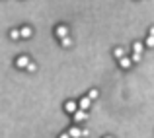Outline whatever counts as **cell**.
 I'll return each mask as SVG.
<instances>
[{"label": "cell", "mask_w": 154, "mask_h": 138, "mask_svg": "<svg viewBox=\"0 0 154 138\" xmlns=\"http://www.w3.org/2000/svg\"><path fill=\"white\" fill-rule=\"evenodd\" d=\"M105 138H111V136H105Z\"/></svg>", "instance_id": "d6986e66"}, {"label": "cell", "mask_w": 154, "mask_h": 138, "mask_svg": "<svg viewBox=\"0 0 154 138\" xmlns=\"http://www.w3.org/2000/svg\"><path fill=\"white\" fill-rule=\"evenodd\" d=\"M144 45H146V47H154V37H152V35L146 37V43H144Z\"/></svg>", "instance_id": "9a60e30c"}, {"label": "cell", "mask_w": 154, "mask_h": 138, "mask_svg": "<svg viewBox=\"0 0 154 138\" xmlns=\"http://www.w3.org/2000/svg\"><path fill=\"white\" fill-rule=\"evenodd\" d=\"M131 64H133V60L129 58V56H123V58H119V66L125 68V70H127V68H131Z\"/></svg>", "instance_id": "52a82bcc"}, {"label": "cell", "mask_w": 154, "mask_h": 138, "mask_svg": "<svg viewBox=\"0 0 154 138\" xmlns=\"http://www.w3.org/2000/svg\"><path fill=\"white\" fill-rule=\"evenodd\" d=\"M59 138H70V136H68V132H63V134H60Z\"/></svg>", "instance_id": "e0dca14e"}, {"label": "cell", "mask_w": 154, "mask_h": 138, "mask_svg": "<svg viewBox=\"0 0 154 138\" xmlns=\"http://www.w3.org/2000/svg\"><path fill=\"white\" fill-rule=\"evenodd\" d=\"M68 136H70V138H80V136H82V130H80L78 127H72L70 130H68Z\"/></svg>", "instance_id": "ba28073f"}, {"label": "cell", "mask_w": 154, "mask_h": 138, "mask_svg": "<svg viewBox=\"0 0 154 138\" xmlns=\"http://www.w3.org/2000/svg\"><path fill=\"white\" fill-rule=\"evenodd\" d=\"M29 62H31L29 56H26V55H22V56H18V58H16V66H18V68H26Z\"/></svg>", "instance_id": "7a4b0ae2"}, {"label": "cell", "mask_w": 154, "mask_h": 138, "mask_svg": "<svg viewBox=\"0 0 154 138\" xmlns=\"http://www.w3.org/2000/svg\"><path fill=\"white\" fill-rule=\"evenodd\" d=\"M60 45H63V47H72V39H70V37L60 39Z\"/></svg>", "instance_id": "8fae6325"}, {"label": "cell", "mask_w": 154, "mask_h": 138, "mask_svg": "<svg viewBox=\"0 0 154 138\" xmlns=\"http://www.w3.org/2000/svg\"><path fill=\"white\" fill-rule=\"evenodd\" d=\"M133 51H135L137 55H143V43H139V41H137L135 45H133Z\"/></svg>", "instance_id": "30bf717a"}, {"label": "cell", "mask_w": 154, "mask_h": 138, "mask_svg": "<svg viewBox=\"0 0 154 138\" xmlns=\"http://www.w3.org/2000/svg\"><path fill=\"white\" fill-rule=\"evenodd\" d=\"M140 58H143V55H137V52H133V62H140Z\"/></svg>", "instance_id": "2e32d148"}, {"label": "cell", "mask_w": 154, "mask_h": 138, "mask_svg": "<svg viewBox=\"0 0 154 138\" xmlns=\"http://www.w3.org/2000/svg\"><path fill=\"white\" fill-rule=\"evenodd\" d=\"M148 35H152V37H154V27H150V33H148Z\"/></svg>", "instance_id": "ac0fdd59"}, {"label": "cell", "mask_w": 154, "mask_h": 138, "mask_svg": "<svg viewBox=\"0 0 154 138\" xmlns=\"http://www.w3.org/2000/svg\"><path fill=\"white\" fill-rule=\"evenodd\" d=\"M86 119H88V113L82 111V109H78V111L74 113V123H82V121H86Z\"/></svg>", "instance_id": "3957f363"}, {"label": "cell", "mask_w": 154, "mask_h": 138, "mask_svg": "<svg viewBox=\"0 0 154 138\" xmlns=\"http://www.w3.org/2000/svg\"><path fill=\"white\" fill-rule=\"evenodd\" d=\"M26 70H27V72H35V70H37V64H35V62H29V64L26 66Z\"/></svg>", "instance_id": "4fadbf2b"}, {"label": "cell", "mask_w": 154, "mask_h": 138, "mask_svg": "<svg viewBox=\"0 0 154 138\" xmlns=\"http://www.w3.org/2000/svg\"><path fill=\"white\" fill-rule=\"evenodd\" d=\"M55 35L59 39H64V37H68V27L66 26H57V29H55Z\"/></svg>", "instance_id": "6da1fadb"}, {"label": "cell", "mask_w": 154, "mask_h": 138, "mask_svg": "<svg viewBox=\"0 0 154 138\" xmlns=\"http://www.w3.org/2000/svg\"><path fill=\"white\" fill-rule=\"evenodd\" d=\"M10 39H20V29H12L10 31Z\"/></svg>", "instance_id": "5bb4252c"}, {"label": "cell", "mask_w": 154, "mask_h": 138, "mask_svg": "<svg viewBox=\"0 0 154 138\" xmlns=\"http://www.w3.org/2000/svg\"><path fill=\"white\" fill-rule=\"evenodd\" d=\"M98 95H100L98 90H90L88 92V97H90V99H98Z\"/></svg>", "instance_id": "7c38bea8"}, {"label": "cell", "mask_w": 154, "mask_h": 138, "mask_svg": "<svg viewBox=\"0 0 154 138\" xmlns=\"http://www.w3.org/2000/svg\"><path fill=\"white\" fill-rule=\"evenodd\" d=\"M31 33H33V29H31V27L29 26H23L22 27V29H20V37H31Z\"/></svg>", "instance_id": "8992f818"}, {"label": "cell", "mask_w": 154, "mask_h": 138, "mask_svg": "<svg viewBox=\"0 0 154 138\" xmlns=\"http://www.w3.org/2000/svg\"><path fill=\"white\" fill-rule=\"evenodd\" d=\"M90 105H92V99L90 97H82V99H80V103H78V107L82 109V111H88V109H90Z\"/></svg>", "instance_id": "277c9868"}, {"label": "cell", "mask_w": 154, "mask_h": 138, "mask_svg": "<svg viewBox=\"0 0 154 138\" xmlns=\"http://www.w3.org/2000/svg\"><path fill=\"white\" fill-rule=\"evenodd\" d=\"M64 111H66V113H72V115H74V113L78 111V105H76L74 101H66V103H64Z\"/></svg>", "instance_id": "5b68a950"}, {"label": "cell", "mask_w": 154, "mask_h": 138, "mask_svg": "<svg viewBox=\"0 0 154 138\" xmlns=\"http://www.w3.org/2000/svg\"><path fill=\"white\" fill-rule=\"evenodd\" d=\"M113 55H115V58H123V56H125V49H123V47L113 49Z\"/></svg>", "instance_id": "9c48e42d"}]
</instances>
